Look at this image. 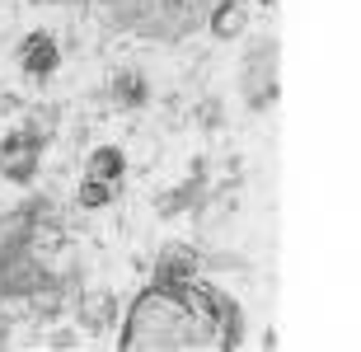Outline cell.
<instances>
[{
  "label": "cell",
  "instance_id": "6da1fadb",
  "mask_svg": "<svg viewBox=\"0 0 361 352\" xmlns=\"http://www.w3.org/2000/svg\"><path fill=\"white\" fill-rule=\"evenodd\" d=\"M94 164H99L104 174H113V169H122V160H118V155H113V150H104V155H99V160H94Z\"/></svg>",
  "mask_w": 361,
  "mask_h": 352
}]
</instances>
